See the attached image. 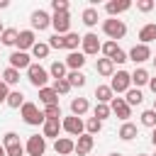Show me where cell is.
Masks as SVG:
<instances>
[{
    "label": "cell",
    "instance_id": "cell-39",
    "mask_svg": "<svg viewBox=\"0 0 156 156\" xmlns=\"http://www.w3.org/2000/svg\"><path fill=\"white\" fill-rule=\"evenodd\" d=\"M44 117L46 119H58L61 117V107L58 105H46L44 107Z\"/></svg>",
    "mask_w": 156,
    "mask_h": 156
},
{
    "label": "cell",
    "instance_id": "cell-30",
    "mask_svg": "<svg viewBox=\"0 0 156 156\" xmlns=\"http://www.w3.org/2000/svg\"><path fill=\"white\" fill-rule=\"evenodd\" d=\"M66 80L71 83V88H83V85H85V76H83L80 71H71V73L66 76Z\"/></svg>",
    "mask_w": 156,
    "mask_h": 156
},
{
    "label": "cell",
    "instance_id": "cell-26",
    "mask_svg": "<svg viewBox=\"0 0 156 156\" xmlns=\"http://www.w3.org/2000/svg\"><path fill=\"white\" fill-rule=\"evenodd\" d=\"M49 76H51L54 80H61V78H66V63H61V61H54V63L49 66Z\"/></svg>",
    "mask_w": 156,
    "mask_h": 156
},
{
    "label": "cell",
    "instance_id": "cell-35",
    "mask_svg": "<svg viewBox=\"0 0 156 156\" xmlns=\"http://www.w3.org/2000/svg\"><path fill=\"white\" fill-rule=\"evenodd\" d=\"M17 80H20V71H17V68H5V71H2V83L15 85Z\"/></svg>",
    "mask_w": 156,
    "mask_h": 156
},
{
    "label": "cell",
    "instance_id": "cell-34",
    "mask_svg": "<svg viewBox=\"0 0 156 156\" xmlns=\"http://www.w3.org/2000/svg\"><path fill=\"white\" fill-rule=\"evenodd\" d=\"M49 44H44V41H37L34 46H32V56H37V58H46L49 56Z\"/></svg>",
    "mask_w": 156,
    "mask_h": 156
},
{
    "label": "cell",
    "instance_id": "cell-28",
    "mask_svg": "<svg viewBox=\"0 0 156 156\" xmlns=\"http://www.w3.org/2000/svg\"><path fill=\"white\" fill-rule=\"evenodd\" d=\"M124 100H127V105H129V107H134V105H141L144 95H141V90H139V88H129V90H127V98H124Z\"/></svg>",
    "mask_w": 156,
    "mask_h": 156
},
{
    "label": "cell",
    "instance_id": "cell-43",
    "mask_svg": "<svg viewBox=\"0 0 156 156\" xmlns=\"http://www.w3.org/2000/svg\"><path fill=\"white\" fill-rule=\"evenodd\" d=\"M51 7H54V12H68V2L66 0H51Z\"/></svg>",
    "mask_w": 156,
    "mask_h": 156
},
{
    "label": "cell",
    "instance_id": "cell-24",
    "mask_svg": "<svg viewBox=\"0 0 156 156\" xmlns=\"http://www.w3.org/2000/svg\"><path fill=\"white\" fill-rule=\"evenodd\" d=\"M139 39H141V44H146L149 46V41H154L156 39V24H144L141 29H139Z\"/></svg>",
    "mask_w": 156,
    "mask_h": 156
},
{
    "label": "cell",
    "instance_id": "cell-19",
    "mask_svg": "<svg viewBox=\"0 0 156 156\" xmlns=\"http://www.w3.org/2000/svg\"><path fill=\"white\" fill-rule=\"evenodd\" d=\"M83 63H85V54L83 51H71L68 58H66V68H71V71H80Z\"/></svg>",
    "mask_w": 156,
    "mask_h": 156
},
{
    "label": "cell",
    "instance_id": "cell-25",
    "mask_svg": "<svg viewBox=\"0 0 156 156\" xmlns=\"http://www.w3.org/2000/svg\"><path fill=\"white\" fill-rule=\"evenodd\" d=\"M88 107H90V105H88V100H85V98H73V100H71V112H73L76 117L85 115V112H88Z\"/></svg>",
    "mask_w": 156,
    "mask_h": 156
},
{
    "label": "cell",
    "instance_id": "cell-45",
    "mask_svg": "<svg viewBox=\"0 0 156 156\" xmlns=\"http://www.w3.org/2000/svg\"><path fill=\"white\" fill-rule=\"evenodd\" d=\"M124 61H129V56H127V54H124V51L119 49V51H117V54L112 56V63H124Z\"/></svg>",
    "mask_w": 156,
    "mask_h": 156
},
{
    "label": "cell",
    "instance_id": "cell-53",
    "mask_svg": "<svg viewBox=\"0 0 156 156\" xmlns=\"http://www.w3.org/2000/svg\"><path fill=\"white\" fill-rule=\"evenodd\" d=\"M151 110H156V100H154V107H151Z\"/></svg>",
    "mask_w": 156,
    "mask_h": 156
},
{
    "label": "cell",
    "instance_id": "cell-38",
    "mask_svg": "<svg viewBox=\"0 0 156 156\" xmlns=\"http://www.w3.org/2000/svg\"><path fill=\"white\" fill-rule=\"evenodd\" d=\"M102 129V122L98 119V117H90L88 122H85V134H98Z\"/></svg>",
    "mask_w": 156,
    "mask_h": 156
},
{
    "label": "cell",
    "instance_id": "cell-56",
    "mask_svg": "<svg viewBox=\"0 0 156 156\" xmlns=\"http://www.w3.org/2000/svg\"><path fill=\"white\" fill-rule=\"evenodd\" d=\"M154 156H156V154H154Z\"/></svg>",
    "mask_w": 156,
    "mask_h": 156
},
{
    "label": "cell",
    "instance_id": "cell-46",
    "mask_svg": "<svg viewBox=\"0 0 156 156\" xmlns=\"http://www.w3.org/2000/svg\"><path fill=\"white\" fill-rule=\"evenodd\" d=\"M7 95H10L7 83H2V80H0V102H7Z\"/></svg>",
    "mask_w": 156,
    "mask_h": 156
},
{
    "label": "cell",
    "instance_id": "cell-33",
    "mask_svg": "<svg viewBox=\"0 0 156 156\" xmlns=\"http://www.w3.org/2000/svg\"><path fill=\"white\" fill-rule=\"evenodd\" d=\"M63 41H66V49H68V51H76V49H78V44L83 41V37H78L76 32H68V34L63 37Z\"/></svg>",
    "mask_w": 156,
    "mask_h": 156
},
{
    "label": "cell",
    "instance_id": "cell-41",
    "mask_svg": "<svg viewBox=\"0 0 156 156\" xmlns=\"http://www.w3.org/2000/svg\"><path fill=\"white\" fill-rule=\"evenodd\" d=\"M54 90H56L58 95H66V93L71 90V83H68L66 78H61V80H54Z\"/></svg>",
    "mask_w": 156,
    "mask_h": 156
},
{
    "label": "cell",
    "instance_id": "cell-52",
    "mask_svg": "<svg viewBox=\"0 0 156 156\" xmlns=\"http://www.w3.org/2000/svg\"><path fill=\"white\" fill-rule=\"evenodd\" d=\"M2 32H5V29H2V24H0V37H2Z\"/></svg>",
    "mask_w": 156,
    "mask_h": 156
},
{
    "label": "cell",
    "instance_id": "cell-12",
    "mask_svg": "<svg viewBox=\"0 0 156 156\" xmlns=\"http://www.w3.org/2000/svg\"><path fill=\"white\" fill-rule=\"evenodd\" d=\"M54 151H56L58 156H68V154L76 151V141L68 139V136H58V139L54 141Z\"/></svg>",
    "mask_w": 156,
    "mask_h": 156
},
{
    "label": "cell",
    "instance_id": "cell-16",
    "mask_svg": "<svg viewBox=\"0 0 156 156\" xmlns=\"http://www.w3.org/2000/svg\"><path fill=\"white\" fill-rule=\"evenodd\" d=\"M34 44H37V41H34V32H32V29H22L15 46H20V51H27V49H32Z\"/></svg>",
    "mask_w": 156,
    "mask_h": 156
},
{
    "label": "cell",
    "instance_id": "cell-3",
    "mask_svg": "<svg viewBox=\"0 0 156 156\" xmlns=\"http://www.w3.org/2000/svg\"><path fill=\"white\" fill-rule=\"evenodd\" d=\"M27 78H29V83L34 85V88H46V80H49V71L46 68H41L39 63H32L29 68H27Z\"/></svg>",
    "mask_w": 156,
    "mask_h": 156
},
{
    "label": "cell",
    "instance_id": "cell-10",
    "mask_svg": "<svg viewBox=\"0 0 156 156\" xmlns=\"http://www.w3.org/2000/svg\"><path fill=\"white\" fill-rule=\"evenodd\" d=\"M80 46H83V54H85V56H93V54H98V51L102 49V44H100V39H98V34H93V32L83 37Z\"/></svg>",
    "mask_w": 156,
    "mask_h": 156
},
{
    "label": "cell",
    "instance_id": "cell-42",
    "mask_svg": "<svg viewBox=\"0 0 156 156\" xmlns=\"http://www.w3.org/2000/svg\"><path fill=\"white\" fill-rule=\"evenodd\" d=\"M49 46L51 49H66V41L61 34H54V37H49Z\"/></svg>",
    "mask_w": 156,
    "mask_h": 156
},
{
    "label": "cell",
    "instance_id": "cell-7",
    "mask_svg": "<svg viewBox=\"0 0 156 156\" xmlns=\"http://www.w3.org/2000/svg\"><path fill=\"white\" fill-rule=\"evenodd\" d=\"M51 27L56 29V34L66 37L68 29H71V15H68V12H54V17H51Z\"/></svg>",
    "mask_w": 156,
    "mask_h": 156
},
{
    "label": "cell",
    "instance_id": "cell-8",
    "mask_svg": "<svg viewBox=\"0 0 156 156\" xmlns=\"http://www.w3.org/2000/svg\"><path fill=\"white\" fill-rule=\"evenodd\" d=\"M61 127H63V132H68L71 136H80V134H83V129H85L83 119H80V117H76V115L63 117V119H61Z\"/></svg>",
    "mask_w": 156,
    "mask_h": 156
},
{
    "label": "cell",
    "instance_id": "cell-50",
    "mask_svg": "<svg viewBox=\"0 0 156 156\" xmlns=\"http://www.w3.org/2000/svg\"><path fill=\"white\" fill-rule=\"evenodd\" d=\"M0 156H7V151H5V146L0 144Z\"/></svg>",
    "mask_w": 156,
    "mask_h": 156
},
{
    "label": "cell",
    "instance_id": "cell-1",
    "mask_svg": "<svg viewBox=\"0 0 156 156\" xmlns=\"http://www.w3.org/2000/svg\"><path fill=\"white\" fill-rule=\"evenodd\" d=\"M22 119L27 122V124H32V127H37V124H41L44 127V122H46V117H44V112L34 105V102H24L22 107Z\"/></svg>",
    "mask_w": 156,
    "mask_h": 156
},
{
    "label": "cell",
    "instance_id": "cell-44",
    "mask_svg": "<svg viewBox=\"0 0 156 156\" xmlns=\"http://www.w3.org/2000/svg\"><path fill=\"white\" fill-rule=\"evenodd\" d=\"M154 5H156L154 0H139V2H136V7H139L141 12H151V10H154Z\"/></svg>",
    "mask_w": 156,
    "mask_h": 156
},
{
    "label": "cell",
    "instance_id": "cell-40",
    "mask_svg": "<svg viewBox=\"0 0 156 156\" xmlns=\"http://www.w3.org/2000/svg\"><path fill=\"white\" fill-rule=\"evenodd\" d=\"M110 112H112V110H110V105H102V102H98V105H95V117H98L100 122H102V119H107V117H110Z\"/></svg>",
    "mask_w": 156,
    "mask_h": 156
},
{
    "label": "cell",
    "instance_id": "cell-32",
    "mask_svg": "<svg viewBox=\"0 0 156 156\" xmlns=\"http://www.w3.org/2000/svg\"><path fill=\"white\" fill-rule=\"evenodd\" d=\"M17 37H20L17 29H5L2 37H0V41H2L5 46H15V44H17Z\"/></svg>",
    "mask_w": 156,
    "mask_h": 156
},
{
    "label": "cell",
    "instance_id": "cell-18",
    "mask_svg": "<svg viewBox=\"0 0 156 156\" xmlns=\"http://www.w3.org/2000/svg\"><path fill=\"white\" fill-rule=\"evenodd\" d=\"M132 7V2L129 0H112V2H107L105 5V10H107V15L110 17H115V15H119V12H127Z\"/></svg>",
    "mask_w": 156,
    "mask_h": 156
},
{
    "label": "cell",
    "instance_id": "cell-14",
    "mask_svg": "<svg viewBox=\"0 0 156 156\" xmlns=\"http://www.w3.org/2000/svg\"><path fill=\"white\" fill-rule=\"evenodd\" d=\"M29 22H32V27H34V29H39V32H41V29H46V27L51 24V17H49V12H44V10H34Z\"/></svg>",
    "mask_w": 156,
    "mask_h": 156
},
{
    "label": "cell",
    "instance_id": "cell-22",
    "mask_svg": "<svg viewBox=\"0 0 156 156\" xmlns=\"http://www.w3.org/2000/svg\"><path fill=\"white\" fill-rule=\"evenodd\" d=\"M39 100L44 105H58V93L54 88H41L39 90Z\"/></svg>",
    "mask_w": 156,
    "mask_h": 156
},
{
    "label": "cell",
    "instance_id": "cell-5",
    "mask_svg": "<svg viewBox=\"0 0 156 156\" xmlns=\"http://www.w3.org/2000/svg\"><path fill=\"white\" fill-rule=\"evenodd\" d=\"M24 151H27V156H44V151H46V139H44V134L39 136V134H32L29 139H27V144H24Z\"/></svg>",
    "mask_w": 156,
    "mask_h": 156
},
{
    "label": "cell",
    "instance_id": "cell-6",
    "mask_svg": "<svg viewBox=\"0 0 156 156\" xmlns=\"http://www.w3.org/2000/svg\"><path fill=\"white\" fill-rule=\"evenodd\" d=\"M129 85H132V73H127V71H117V73L112 76V83H110L112 93H127Z\"/></svg>",
    "mask_w": 156,
    "mask_h": 156
},
{
    "label": "cell",
    "instance_id": "cell-48",
    "mask_svg": "<svg viewBox=\"0 0 156 156\" xmlns=\"http://www.w3.org/2000/svg\"><path fill=\"white\" fill-rule=\"evenodd\" d=\"M7 5H10V2H7V0H0V10H5V7H7Z\"/></svg>",
    "mask_w": 156,
    "mask_h": 156
},
{
    "label": "cell",
    "instance_id": "cell-4",
    "mask_svg": "<svg viewBox=\"0 0 156 156\" xmlns=\"http://www.w3.org/2000/svg\"><path fill=\"white\" fill-rule=\"evenodd\" d=\"M2 146H5L7 156H24V146L20 141V134H15V132H7L2 136Z\"/></svg>",
    "mask_w": 156,
    "mask_h": 156
},
{
    "label": "cell",
    "instance_id": "cell-11",
    "mask_svg": "<svg viewBox=\"0 0 156 156\" xmlns=\"http://www.w3.org/2000/svg\"><path fill=\"white\" fill-rule=\"evenodd\" d=\"M127 56H129V61H134V63H144L146 58H151V49H149L146 44H134Z\"/></svg>",
    "mask_w": 156,
    "mask_h": 156
},
{
    "label": "cell",
    "instance_id": "cell-31",
    "mask_svg": "<svg viewBox=\"0 0 156 156\" xmlns=\"http://www.w3.org/2000/svg\"><path fill=\"white\" fill-rule=\"evenodd\" d=\"M7 105H10L12 110L22 107V105H24V95H22V90H12V93L7 95Z\"/></svg>",
    "mask_w": 156,
    "mask_h": 156
},
{
    "label": "cell",
    "instance_id": "cell-17",
    "mask_svg": "<svg viewBox=\"0 0 156 156\" xmlns=\"http://www.w3.org/2000/svg\"><path fill=\"white\" fill-rule=\"evenodd\" d=\"M61 119H46L44 122V139H58V132H61Z\"/></svg>",
    "mask_w": 156,
    "mask_h": 156
},
{
    "label": "cell",
    "instance_id": "cell-2",
    "mask_svg": "<svg viewBox=\"0 0 156 156\" xmlns=\"http://www.w3.org/2000/svg\"><path fill=\"white\" fill-rule=\"evenodd\" d=\"M102 32L115 41V39H122L124 34H127V24L122 22V20H115V17H110V20H105L102 22Z\"/></svg>",
    "mask_w": 156,
    "mask_h": 156
},
{
    "label": "cell",
    "instance_id": "cell-23",
    "mask_svg": "<svg viewBox=\"0 0 156 156\" xmlns=\"http://www.w3.org/2000/svg\"><path fill=\"white\" fill-rule=\"evenodd\" d=\"M134 136H139V129H136V124H132V122H124V124L119 127V139H124V141H132Z\"/></svg>",
    "mask_w": 156,
    "mask_h": 156
},
{
    "label": "cell",
    "instance_id": "cell-49",
    "mask_svg": "<svg viewBox=\"0 0 156 156\" xmlns=\"http://www.w3.org/2000/svg\"><path fill=\"white\" fill-rule=\"evenodd\" d=\"M151 141H154V146H156V129L151 132Z\"/></svg>",
    "mask_w": 156,
    "mask_h": 156
},
{
    "label": "cell",
    "instance_id": "cell-47",
    "mask_svg": "<svg viewBox=\"0 0 156 156\" xmlns=\"http://www.w3.org/2000/svg\"><path fill=\"white\" fill-rule=\"evenodd\" d=\"M149 88H151V93L156 95V78H151V80H149Z\"/></svg>",
    "mask_w": 156,
    "mask_h": 156
},
{
    "label": "cell",
    "instance_id": "cell-29",
    "mask_svg": "<svg viewBox=\"0 0 156 156\" xmlns=\"http://www.w3.org/2000/svg\"><path fill=\"white\" fill-rule=\"evenodd\" d=\"M98 20H100V17H98V10H95V7H85V10H83V24L95 27Z\"/></svg>",
    "mask_w": 156,
    "mask_h": 156
},
{
    "label": "cell",
    "instance_id": "cell-36",
    "mask_svg": "<svg viewBox=\"0 0 156 156\" xmlns=\"http://www.w3.org/2000/svg\"><path fill=\"white\" fill-rule=\"evenodd\" d=\"M141 124L156 129V110H144V112H141Z\"/></svg>",
    "mask_w": 156,
    "mask_h": 156
},
{
    "label": "cell",
    "instance_id": "cell-20",
    "mask_svg": "<svg viewBox=\"0 0 156 156\" xmlns=\"http://www.w3.org/2000/svg\"><path fill=\"white\" fill-rule=\"evenodd\" d=\"M95 71H98L100 76H115V63H112V58H98Z\"/></svg>",
    "mask_w": 156,
    "mask_h": 156
},
{
    "label": "cell",
    "instance_id": "cell-13",
    "mask_svg": "<svg viewBox=\"0 0 156 156\" xmlns=\"http://www.w3.org/2000/svg\"><path fill=\"white\" fill-rule=\"evenodd\" d=\"M32 61H29V54L27 51H12L10 54V68H29Z\"/></svg>",
    "mask_w": 156,
    "mask_h": 156
},
{
    "label": "cell",
    "instance_id": "cell-51",
    "mask_svg": "<svg viewBox=\"0 0 156 156\" xmlns=\"http://www.w3.org/2000/svg\"><path fill=\"white\" fill-rule=\"evenodd\" d=\"M110 156H122V154H119V151H115V154H110Z\"/></svg>",
    "mask_w": 156,
    "mask_h": 156
},
{
    "label": "cell",
    "instance_id": "cell-55",
    "mask_svg": "<svg viewBox=\"0 0 156 156\" xmlns=\"http://www.w3.org/2000/svg\"><path fill=\"white\" fill-rule=\"evenodd\" d=\"M154 66H156V58H154Z\"/></svg>",
    "mask_w": 156,
    "mask_h": 156
},
{
    "label": "cell",
    "instance_id": "cell-15",
    "mask_svg": "<svg viewBox=\"0 0 156 156\" xmlns=\"http://www.w3.org/2000/svg\"><path fill=\"white\" fill-rule=\"evenodd\" d=\"M93 144H95L93 134H80V136H78V141H76V154H78V156H85V154H90Z\"/></svg>",
    "mask_w": 156,
    "mask_h": 156
},
{
    "label": "cell",
    "instance_id": "cell-21",
    "mask_svg": "<svg viewBox=\"0 0 156 156\" xmlns=\"http://www.w3.org/2000/svg\"><path fill=\"white\" fill-rule=\"evenodd\" d=\"M95 98H98V102L107 105V102H112L115 93H112V88H110V85H98V88H95Z\"/></svg>",
    "mask_w": 156,
    "mask_h": 156
},
{
    "label": "cell",
    "instance_id": "cell-9",
    "mask_svg": "<svg viewBox=\"0 0 156 156\" xmlns=\"http://www.w3.org/2000/svg\"><path fill=\"white\" fill-rule=\"evenodd\" d=\"M110 110H112V112H115L119 119H124V122L132 117V107L127 105V100H124V98H112V102H110Z\"/></svg>",
    "mask_w": 156,
    "mask_h": 156
},
{
    "label": "cell",
    "instance_id": "cell-27",
    "mask_svg": "<svg viewBox=\"0 0 156 156\" xmlns=\"http://www.w3.org/2000/svg\"><path fill=\"white\" fill-rule=\"evenodd\" d=\"M151 78H149V71L146 68H134V73H132V83L139 88V85H146Z\"/></svg>",
    "mask_w": 156,
    "mask_h": 156
},
{
    "label": "cell",
    "instance_id": "cell-37",
    "mask_svg": "<svg viewBox=\"0 0 156 156\" xmlns=\"http://www.w3.org/2000/svg\"><path fill=\"white\" fill-rule=\"evenodd\" d=\"M100 51L105 54V58H112V56L119 51V46H117V41H112V39H110V41H105V44H102V49H100Z\"/></svg>",
    "mask_w": 156,
    "mask_h": 156
},
{
    "label": "cell",
    "instance_id": "cell-54",
    "mask_svg": "<svg viewBox=\"0 0 156 156\" xmlns=\"http://www.w3.org/2000/svg\"><path fill=\"white\" fill-rule=\"evenodd\" d=\"M136 156H146V154H136Z\"/></svg>",
    "mask_w": 156,
    "mask_h": 156
}]
</instances>
